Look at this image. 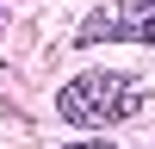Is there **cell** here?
<instances>
[{
  "label": "cell",
  "instance_id": "obj_2",
  "mask_svg": "<svg viewBox=\"0 0 155 149\" xmlns=\"http://www.w3.org/2000/svg\"><path fill=\"white\" fill-rule=\"evenodd\" d=\"M74 44H155V0H99Z\"/></svg>",
  "mask_w": 155,
  "mask_h": 149
},
{
  "label": "cell",
  "instance_id": "obj_1",
  "mask_svg": "<svg viewBox=\"0 0 155 149\" xmlns=\"http://www.w3.org/2000/svg\"><path fill=\"white\" fill-rule=\"evenodd\" d=\"M143 106H149V87L137 74H118V68H81L56 93V118L62 124H124Z\"/></svg>",
  "mask_w": 155,
  "mask_h": 149
},
{
  "label": "cell",
  "instance_id": "obj_3",
  "mask_svg": "<svg viewBox=\"0 0 155 149\" xmlns=\"http://www.w3.org/2000/svg\"><path fill=\"white\" fill-rule=\"evenodd\" d=\"M62 149H118V143H62Z\"/></svg>",
  "mask_w": 155,
  "mask_h": 149
}]
</instances>
